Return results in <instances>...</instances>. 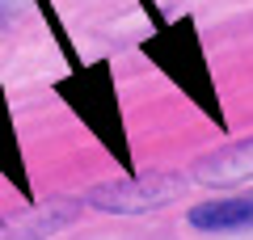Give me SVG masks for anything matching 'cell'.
Here are the masks:
<instances>
[{
    "instance_id": "cell-1",
    "label": "cell",
    "mask_w": 253,
    "mask_h": 240,
    "mask_svg": "<svg viewBox=\"0 0 253 240\" xmlns=\"http://www.w3.org/2000/svg\"><path fill=\"white\" fill-rule=\"evenodd\" d=\"M253 223V198H215L190 211V228L199 232H241Z\"/></svg>"
}]
</instances>
